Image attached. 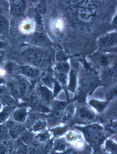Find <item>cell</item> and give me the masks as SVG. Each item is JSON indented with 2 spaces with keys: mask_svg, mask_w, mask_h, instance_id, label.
<instances>
[{
  "mask_svg": "<svg viewBox=\"0 0 117 154\" xmlns=\"http://www.w3.org/2000/svg\"><path fill=\"white\" fill-rule=\"evenodd\" d=\"M96 119L95 112L87 105H79L76 108L75 115L71 122L78 124L90 125Z\"/></svg>",
  "mask_w": 117,
  "mask_h": 154,
  "instance_id": "6da1fadb",
  "label": "cell"
},
{
  "mask_svg": "<svg viewBox=\"0 0 117 154\" xmlns=\"http://www.w3.org/2000/svg\"><path fill=\"white\" fill-rule=\"evenodd\" d=\"M86 139L94 143L101 142L103 138L104 129L96 124H91L86 127H81Z\"/></svg>",
  "mask_w": 117,
  "mask_h": 154,
  "instance_id": "7a4b0ae2",
  "label": "cell"
},
{
  "mask_svg": "<svg viewBox=\"0 0 117 154\" xmlns=\"http://www.w3.org/2000/svg\"><path fill=\"white\" fill-rule=\"evenodd\" d=\"M4 125L8 131L9 137L12 140L17 139L22 133L27 129L24 124L16 122L11 119Z\"/></svg>",
  "mask_w": 117,
  "mask_h": 154,
  "instance_id": "3957f363",
  "label": "cell"
},
{
  "mask_svg": "<svg viewBox=\"0 0 117 154\" xmlns=\"http://www.w3.org/2000/svg\"><path fill=\"white\" fill-rule=\"evenodd\" d=\"M28 102L32 110L45 114L49 113L50 112V109L40 100L36 93H32L31 94Z\"/></svg>",
  "mask_w": 117,
  "mask_h": 154,
  "instance_id": "277c9868",
  "label": "cell"
},
{
  "mask_svg": "<svg viewBox=\"0 0 117 154\" xmlns=\"http://www.w3.org/2000/svg\"><path fill=\"white\" fill-rule=\"evenodd\" d=\"M36 94L46 105H49L51 103L53 94L50 89L46 86L42 85H37L36 87Z\"/></svg>",
  "mask_w": 117,
  "mask_h": 154,
  "instance_id": "5b68a950",
  "label": "cell"
},
{
  "mask_svg": "<svg viewBox=\"0 0 117 154\" xmlns=\"http://www.w3.org/2000/svg\"><path fill=\"white\" fill-rule=\"evenodd\" d=\"M15 80L19 90L20 98H24L26 96L29 89V84L26 78L18 74L15 77Z\"/></svg>",
  "mask_w": 117,
  "mask_h": 154,
  "instance_id": "8992f818",
  "label": "cell"
},
{
  "mask_svg": "<svg viewBox=\"0 0 117 154\" xmlns=\"http://www.w3.org/2000/svg\"><path fill=\"white\" fill-rule=\"evenodd\" d=\"M76 109L75 104L73 103L66 105L62 114L61 123L65 125L71 123L74 117Z\"/></svg>",
  "mask_w": 117,
  "mask_h": 154,
  "instance_id": "52a82bcc",
  "label": "cell"
},
{
  "mask_svg": "<svg viewBox=\"0 0 117 154\" xmlns=\"http://www.w3.org/2000/svg\"><path fill=\"white\" fill-rule=\"evenodd\" d=\"M0 102L4 106L16 105L15 100L9 93L6 84L0 85Z\"/></svg>",
  "mask_w": 117,
  "mask_h": 154,
  "instance_id": "ba28073f",
  "label": "cell"
},
{
  "mask_svg": "<svg viewBox=\"0 0 117 154\" xmlns=\"http://www.w3.org/2000/svg\"><path fill=\"white\" fill-rule=\"evenodd\" d=\"M28 113V110L25 106L19 108L17 107L11 114L10 119L18 123L24 124L26 120Z\"/></svg>",
  "mask_w": 117,
  "mask_h": 154,
  "instance_id": "9c48e42d",
  "label": "cell"
},
{
  "mask_svg": "<svg viewBox=\"0 0 117 154\" xmlns=\"http://www.w3.org/2000/svg\"><path fill=\"white\" fill-rule=\"evenodd\" d=\"M18 67V72L21 75L29 78H36L40 75V71L39 69L32 66H20Z\"/></svg>",
  "mask_w": 117,
  "mask_h": 154,
  "instance_id": "30bf717a",
  "label": "cell"
},
{
  "mask_svg": "<svg viewBox=\"0 0 117 154\" xmlns=\"http://www.w3.org/2000/svg\"><path fill=\"white\" fill-rule=\"evenodd\" d=\"M70 66L67 63H61L57 66L58 79L62 85H65L67 83V73L69 72Z\"/></svg>",
  "mask_w": 117,
  "mask_h": 154,
  "instance_id": "8fae6325",
  "label": "cell"
},
{
  "mask_svg": "<svg viewBox=\"0 0 117 154\" xmlns=\"http://www.w3.org/2000/svg\"><path fill=\"white\" fill-rule=\"evenodd\" d=\"M17 107L16 105L3 106L0 110V125L4 124L10 118L11 114Z\"/></svg>",
  "mask_w": 117,
  "mask_h": 154,
  "instance_id": "7c38bea8",
  "label": "cell"
},
{
  "mask_svg": "<svg viewBox=\"0 0 117 154\" xmlns=\"http://www.w3.org/2000/svg\"><path fill=\"white\" fill-rule=\"evenodd\" d=\"M34 138L35 136L33 134V132L26 129L22 133L18 139L23 144L27 146L33 142Z\"/></svg>",
  "mask_w": 117,
  "mask_h": 154,
  "instance_id": "4fadbf2b",
  "label": "cell"
},
{
  "mask_svg": "<svg viewBox=\"0 0 117 154\" xmlns=\"http://www.w3.org/2000/svg\"><path fill=\"white\" fill-rule=\"evenodd\" d=\"M49 57L47 55L44 54L41 56L35 58H31L29 62L33 66L36 67H43L48 63Z\"/></svg>",
  "mask_w": 117,
  "mask_h": 154,
  "instance_id": "5bb4252c",
  "label": "cell"
},
{
  "mask_svg": "<svg viewBox=\"0 0 117 154\" xmlns=\"http://www.w3.org/2000/svg\"><path fill=\"white\" fill-rule=\"evenodd\" d=\"M117 33H111L101 38L100 43L103 47H108L113 45L117 41Z\"/></svg>",
  "mask_w": 117,
  "mask_h": 154,
  "instance_id": "9a60e30c",
  "label": "cell"
},
{
  "mask_svg": "<svg viewBox=\"0 0 117 154\" xmlns=\"http://www.w3.org/2000/svg\"><path fill=\"white\" fill-rule=\"evenodd\" d=\"M9 31V22L7 17L0 14V34L8 36Z\"/></svg>",
  "mask_w": 117,
  "mask_h": 154,
  "instance_id": "2e32d148",
  "label": "cell"
},
{
  "mask_svg": "<svg viewBox=\"0 0 117 154\" xmlns=\"http://www.w3.org/2000/svg\"><path fill=\"white\" fill-rule=\"evenodd\" d=\"M31 41L33 44L37 46H47L48 44L46 38L42 33H36L33 34Z\"/></svg>",
  "mask_w": 117,
  "mask_h": 154,
  "instance_id": "e0dca14e",
  "label": "cell"
},
{
  "mask_svg": "<svg viewBox=\"0 0 117 154\" xmlns=\"http://www.w3.org/2000/svg\"><path fill=\"white\" fill-rule=\"evenodd\" d=\"M47 126L46 119H41L33 124L30 131L34 132H40L46 130Z\"/></svg>",
  "mask_w": 117,
  "mask_h": 154,
  "instance_id": "ac0fdd59",
  "label": "cell"
},
{
  "mask_svg": "<svg viewBox=\"0 0 117 154\" xmlns=\"http://www.w3.org/2000/svg\"><path fill=\"white\" fill-rule=\"evenodd\" d=\"M108 103V102L98 101L96 100H91L89 102L90 106L94 109L98 113H103Z\"/></svg>",
  "mask_w": 117,
  "mask_h": 154,
  "instance_id": "d6986e66",
  "label": "cell"
},
{
  "mask_svg": "<svg viewBox=\"0 0 117 154\" xmlns=\"http://www.w3.org/2000/svg\"><path fill=\"white\" fill-rule=\"evenodd\" d=\"M11 8L14 14L21 15L25 9V3L22 1H13L11 2Z\"/></svg>",
  "mask_w": 117,
  "mask_h": 154,
  "instance_id": "ffe728a7",
  "label": "cell"
},
{
  "mask_svg": "<svg viewBox=\"0 0 117 154\" xmlns=\"http://www.w3.org/2000/svg\"><path fill=\"white\" fill-rule=\"evenodd\" d=\"M25 54L30 59L41 56L45 54L43 51L40 48L34 47L27 48L26 50Z\"/></svg>",
  "mask_w": 117,
  "mask_h": 154,
  "instance_id": "44dd1931",
  "label": "cell"
},
{
  "mask_svg": "<svg viewBox=\"0 0 117 154\" xmlns=\"http://www.w3.org/2000/svg\"><path fill=\"white\" fill-rule=\"evenodd\" d=\"M42 81L47 87L52 88L55 82L52 72L49 71L46 73L42 78Z\"/></svg>",
  "mask_w": 117,
  "mask_h": 154,
  "instance_id": "7402d4cb",
  "label": "cell"
},
{
  "mask_svg": "<svg viewBox=\"0 0 117 154\" xmlns=\"http://www.w3.org/2000/svg\"><path fill=\"white\" fill-rule=\"evenodd\" d=\"M50 136L49 132L46 130L39 132L35 136V139L38 142L44 143L49 141Z\"/></svg>",
  "mask_w": 117,
  "mask_h": 154,
  "instance_id": "603a6c76",
  "label": "cell"
},
{
  "mask_svg": "<svg viewBox=\"0 0 117 154\" xmlns=\"http://www.w3.org/2000/svg\"><path fill=\"white\" fill-rule=\"evenodd\" d=\"M68 130V127L67 125H65L63 126H57L54 127V128L50 129V131L54 134L55 135L59 136L63 135Z\"/></svg>",
  "mask_w": 117,
  "mask_h": 154,
  "instance_id": "cb8c5ba5",
  "label": "cell"
},
{
  "mask_svg": "<svg viewBox=\"0 0 117 154\" xmlns=\"http://www.w3.org/2000/svg\"><path fill=\"white\" fill-rule=\"evenodd\" d=\"M55 149L57 151H64L66 149L67 147V144L63 139H58L55 141Z\"/></svg>",
  "mask_w": 117,
  "mask_h": 154,
  "instance_id": "d4e9b609",
  "label": "cell"
},
{
  "mask_svg": "<svg viewBox=\"0 0 117 154\" xmlns=\"http://www.w3.org/2000/svg\"><path fill=\"white\" fill-rule=\"evenodd\" d=\"M5 69L8 74L11 75H13L18 72V67L11 62L7 63L5 64Z\"/></svg>",
  "mask_w": 117,
  "mask_h": 154,
  "instance_id": "484cf974",
  "label": "cell"
},
{
  "mask_svg": "<svg viewBox=\"0 0 117 154\" xmlns=\"http://www.w3.org/2000/svg\"><path fill=\"white\" fill-rule=\"evenodd\" d=\"M77 83V77L75 72L72 71L70 75L69 88L72 91H75Z\"/></svg>",
  "mask_w": 117,
  "mask_h": 154,
  "instance_id": "4316f807",
  "label": "cell"
},
{
  "mask_svg": "<svg viewBox=\"0 0 117 154\" xmlns=\"http://www.w3.org/2000/svg\"><path fill=\"white\" fill-rule=\"evenodd\" d=\"M10 138L5 125H0V142L8 140Z\"/></svg>",
  "mask_w": 117,
  "mask_h": 154,
  "instance_id": "83f0119b",
  "label": "cell"
},
{
  "mask_svg": "<svg viewBox=\"0 0 117 154\" xmlns=\"http://www.w3.org/2000/svg\"><path fill=\"white\" fill-rule=\"evenodd\" d=\"M80 135L73 131L69 132L66 135V139L69 141H72L79 138Z\"/></svg>",
  "mask_w": 117,
  "mask_h": 154,
  "instance_id": "f1b7e54d",
  "label": "cell"
},
{
  "mask_svg": "<svg viewBox=\"0 0 117 154\" xmlns=\"http://www.w3.org/2000/svg\"><path fill=\"white\" fill-rule=\"evenodd\" d=\"M95 58L98 62L102 65L107 66L109 64V60L106 57L102 55H97L95 56Z\"/></svg>",
  "mask_w": 117,
  "mask_h": 154,
  "instance_id": "f546056e",
  "label": "cell"
},
{
  "mask_svg": "<svg viewBox=\"0 0 117 154\" xmlns=\"http://www.w3.org/2000/svg\"><path fill=\"white\" fill-rule=\"evenodd\" d=\"M106 147L110 151L116 153L117 146L116 143L111 140H108L106 143Z\"/></svg>",
  "mask_w": 117,
  "mask_h": 154,
  "instance_id": "4dcf8cb0",
  "label": "cell"
},
{
  "mask_svg": "<svg viewBox=\"0 0 117 154\" xmlns=\"http://www.w3.org/2000/svg\"><path fill=\"white\" fill-rule=\"evenodd\" d=\"M38 9L40 13L41 14H44L46 11V7L45 2H41L38 6Z\"/></svg>",
  "mask_w": 117,
  "mask_h": 154,
  "instance_id": "1f68e13d",
  "label": "cell"
},
{
  "mask_svg": "<svg viewBox=\"0 0 117 154\" xmlns=\"http://www.w3.org/2000/svg\"><path fill=\"white\" fill-rule=\"evenodd\" d=\"M62 154H78L77 151L74 149H69L65 151Z\"/></svg>",
  "mask_w": 117,
  "mask_h": 154,
  "instance_id": "d6a6232c",
  "label": "cell"
},
{
  "mask_svg": "<svg viewBox=\"0 0 117 154\" xmlns=\"http://www.w3.org/2000/svg\"><path fill=\"white\" fill-rule=\"evenodd\" d=\"M7 46V42L4 41L0 40V50H3V49Z\"/></svg>",
  "mask_w": 117,
  "mask_h": 154,
  "instance_id": "836d02e7",
  "label": "cell"
},
{
  "mask_svg": "<svg viewBox=\"0 0 117 154\" xmlns=\"http://www.w3.org/2000/svg\"><path fill=\"white\" fill-rule=\"evenodd\" d=\"M6 82H5V80H4V79L2 77H0V85H4V84H6Z\"/></svg>",
  "mask_w": 117,
  "mask_h": 154,
  "instance_id": "e575fe53",
  "label": "cell"
},
{
  "mask_svg": "<svg viewBox=\"0 0 117 154\" xmlns=\"http://www.w3.org/2000/svg\"><path fill=\"white\" fill-rule=\"evenodd\" d=\"M3 56H4V55L0 57V64H1V63L2 62V60H3Z\"/></svg>",
  "mask_w": 117,
  "mask_h": 154,
  "instance_id": "d590c367",
  "label": "cell"
},
{
  "mask_svg": "<svg viewBox=\"0 0 117 154\" xmlns=\"http://www.w3.org/2000/svg\"><path fill=\"white\" fill-rule=\"evenodd\" d=\"M4 55V51L2 50H0V57Z\"/></svg>",
  "mask_w": 117,
  "mask_h": 154,
  "instance_id": "8d00e7d4",
  "label": "cell"
},
{
  "mask_svg": "<svg viewBox=\"0 0 117 154\" xmlns=\"http://www.w3.org/2000/svg\"><path fill=\"white\" fill-rule=\"evenodd\" d=\"M3 104H2V103L1 102H0V110H1L2 109V108L3 107Z\"/></svg>",
  "mask_w": 117,
  "mask_h": 154,
  "instance_id": "74e56055",
  "label": "cell"
}]
</instances>
